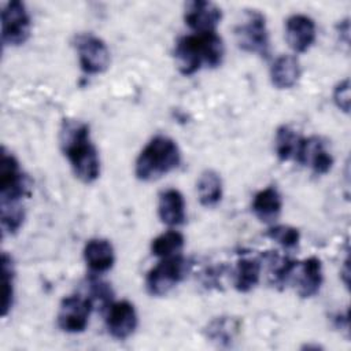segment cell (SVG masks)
Wrapping results in <instances>:
<instances>
[{
	"label": "cell",
	"mask_w": 351,
	"mask_h": 351,
	"mask_svg": "<svg viewBox=\"0 0 351 351\" xmlns=\"http://www.w3.org/2000/svg\"><path fill=\"white\" fill-rule=\"evenodd\" d=\"M181 160L178 145L167 136H155L136 160V176L143 181L158 180L174 170Z\"/></svg>",
	"instance_id": "cell-3"
},
{
	"label": "cell",
	"mask_w": 351,
	"mask_h": 351,
	"mask_svg": "<svg viewBox=\"0 0 351 351\" xmlns=\"http://www.w3.org/2000/svg\"><path fill=\"white\" fill-rule=\"evenodd\" d=\"M60 144L74 174L82 182H93L100 174V160L90 140L88 125L66 121L60 132Z\"/></svg>",
	"instance_id": "cell-1"
},
{
	"label": "cell",
	"mask_w": 351,
	"mask_h": 351,
	"mask_svg": "<svg viewBox=\"0 0 351 351\" xmlns=\"http://www.w3.org/2000/svg\"><path fill=\"white\" fill-rule=\"evenodd\" d=\"M1 266H3V317L8 314V310L12 306V298H14V270L11 258L7 256V254H3L1 256Z\"/></svg>",
	"instance_id": "cell-26"
},
{
	"label": "cell",
	"mask_w": 351,
	"mask_h": 351,
	"mask_svg": "<svg viewBox=\"0 0 351 351\" xmlns=\"http://www.w3.org/2000/svg\"><path fill=\"white\" fill-rule=\"evenodd\" d=\"M335 104L344 112L350 111V80L346 78L339 82L333 90Z\"/></svg>",
	"instance_id": "cell-27"
},
{
	"label": "cell",
	"mask_w": 351,
	"mask_h": 351,
	"mask_svg": "<svg viewBox=\"0 0 351 351\" xmlns=\"http://www.w3.org/2000/svg\"><path fill=\"white\" fill-rule=\"evenodd\" d=\"M300 77L299 60L292 55L277 58L270 69L271 84L278 89H289L296 85Z\"/></svg>",
	"instance_id": "cell-17"
},
{
	"label": "cell",
	"mask_w": 351,
	"mask_h": 351,
	"mask_svg": "<svg viewBox=\"0 0 351 351\" xmlns=\"http://www.w3.org/2000/svg\"><path fill=\"white\" fill-rule=\"evenodd\" d=\"M188 271V261L181 255L162 258L154 266L145 278V287L149 295L163 296L184 280Z\"/></svg>",
	"instance_id": "cell-4"
},
{
	"label": "cell",
	"mask_w": 351,
	"mask_h": 351,
	"mask_svg": "<svg viewBox=\"0 0 351 351\" xmlns=\"http://www.w3.org/2000/svg\"><path fill=\"white\" fill-rule=\"evenodd\" d=\"M84 259L93 273H104L114 265V248L106 239H92L85 244Z\"/></svg>",
	"instance_id": "cell-14"
},
{
	"label": "cell",
	"mask_w": 351,
	"mask_h": 351,
	"mask_svg": "<svg viewBox=\"0 0 351 351\" xmlns=\"http://www.w3.org/2000/svg\"><path fill=\"white\" fill-rule=\"evenodd\" d=\"M223 53V43L215 32L184 36L178 38L174 47V58L180 73L184 75H191L202 67H218Z\"/></svg>",
	"instance_id": "cell-2"
},
{
	"label": "cell",
	"mask_w": 351,
	"mask_h": 351,
	"mask_svg": "<svg viewBox=\"0 0 351 351\" xmlns=\"http://www.w3.org/2000/svg\"><path fill=\"white\" fill-rule=\"evenodd\" d=\"M285 36L289 47L298 52H306L315 41V23L303 14H295L287 19Z\"/></svg>",
	"instance_id": "cell-12"
},
{
	"label": "cell",
	"mask_w": 351,
	"mask_h": 351,
	"mask_svg": "<svg viewBox=\"0 0 351 351\" xmlns=\"http://www.w3.org/2000/svg\"><path fill=\"white\" fill-rule=\"evenodd\" d=\"M240 322L232 317H218L206 328L207 337L218 346H229L237 336Z\"/></svg>",
	"instance_id": "cell-19"
},
{
	"label": "cell",
	"mask_w": 351,
	"mask_h": 351,
	"mask_svg": "<svg viewBox=\"0 0 351 351\" xmlns=\"http://www.w3.org/2000/svg\"><path fill=\"white\" fill-rule=\"evenodd\" d=\"M261 262L255 258H241L234 271V287L239 292H250L259 281Z\"/></svg>",
	"instance_id": "cell-20"
},
{
	"label": "cell",
	"mask_w": 351,
	"mask_h": 351,
	"mask_svg": "<svg viewBox=\"0 0 351 351\" xmlns=\"http://www.w3.org/2000/svg\"><path fill=\"white\" fill-rule=\"evenodd\" d=\"M0 213H1L3 230L8 233H15L21 228L25 218V213L21 202L0 203Z\"/></svg>",
	"instance_id": "cell-24"
},
{
	"label": "cell",
	"mask_w": 351,
	"mask_h": 351,
	"mask_svg": "<svg viewBox=\"0 0 351 351\" xmlns=\"http://www.w3.org/2000/svg\"><path fill=\"white\" fill-rule=\"evenodd\" d=\"M222 18L221 8L206 0H193L186 3L184 19L185 23L195 33H210L215 32L219 21Z\"/></svg>",
	"instance_id": "cell-10"
},
{
	"label": "cell",
	"mask_w": 351,
	"mask_h": 351,
	"mask_svg": "<svg viewBox=\"0 0 351 351\" xmlns=\"http://www.w3.org/2000/svg\"><path fill=\"white\" fill-rule=\"evenodd\" d=\"M295 160L300 165H308L318 176L326 174L333 165L332 155L324 148L322 141L317 137L302 138Z\"/></svg>",
	"instance_id": "cell-13"
},
{
	"label": "cell",
	"mask_w": 351,
	"mask_h": 351,
	"mask_svg": "<svg viewBox=\"0 0 351 351\" xmlns=\"http://www.w3.org/2000/svg\"><path fill=\"white\" fill-rule=\"evenodd\" d=\"M26 188V178L18 160L3 148L0 159V203L21 202Z\"/></svg>",
	"instance_id": "cell-7"
},
{
	"label": "cell",
	"mask_w": 351,
	"mask_h": 351,
	"mask_svg": "<svg viewBox=\"0 0 351 351\" xmlns=\"http://www.w3.org/2000/svg\"><path fill=\"white\" fill-rule=\"evenodd\" d=\"M302 138L292 128L282 125L276 132V154L280 160L285 162L289 159H296Z\"/></svg>",
	"instance_id": "cell-22"
},
{
	"label": "cell",
	"mask_w": 351,
	"mask_h": 351,
	"mask_svg": "<svg viewBox=\"0 0 351 351\" xmlns=\"http://www.w3.org/2000/svg\"><path fill=\"white\" fill-rule=\"evenodd\" d=\"M266 236L287 250L295 248L300 240L299 230L296 228L288 226V225L271 226L270 229H267Z\"/></svg>",
	"instance_id": "cell-25"
},
{
	"label": "cell",
	"mask_w": 351,
	"mask_h": 351,
	"mask_svg": "<svg viewBox=\"0 0 351 351\" xmlns=\"http://www.w3.org/2000/svg\"><path fill=\"white\" fill-rule=\"evenodd\" d=\"M282 202L274 186L259 191L252 200V211L262 222H273L281 213Z\"/></svg>",
	"instance_id": "cell-18"
},
{
	"label": "cell",
	"mask_w": 351,
	"mask_h": 351,
	"mask_svg": "<svg viewBox=\"0 0 351 351\" xmlns=\"http://www.w3.org/2000/svg\"><path fill=\"white\" fill-rule=\"evenodd\" d=\"M184 247V236L177 230H167L151 243V252L158 258H167L177 255Z\"/></svg>",
	"instance_id": "cell-23"
},
{
	"label": "cell",
	"mask_w": 351,
	"mask_h": 351,
	"mask_svg": "<svg viewBox=\"0 0 351 351\" xmlns=\"http://www.w3.org/2000/svg\"><path fill=\"white\" fill-rule=\"evenodd\" d=\"M234 36L239 47L251 53H258L261 58H269L270 41L265 16L256 11L250 10L245 19L234 29Z\"/></svg>",
	"instance_id": "cell-5"
},
{
	"label": "cell",
	"mask_w": 351,
	"mask_h": 351,
	"mask_svg": "<svg viewBox=\"0 0 351 351\" xmlns=\"http://www.w3.org/2000/svg\"><path fill=\"white\" fill-rule=\"evenodd\" d=\"M108 333L118 340L128 339L137 328V314L134 306L128 300L111 303L106 318Z\"/></svg>",
	"instance_id": "cell-11"
},
{
	"label": "cell",
	"mask_w": 351,
	"mask_h": 351,
	"mask_svg": "<svg viewBox=\"0 0 351 351\" xmlns=\"http://www.w3.org/2000/svg\"><path fill=\"white\" fill-rule=\"evenodd\" d=\"M30 16L23 3L8 1L1 11V41L4 45H21L30 36Z\"/></svg>",
	"instance_id": "cell-6"
},
{
	"label": "cell",
	"mask_w": 351,
	"mask_h": 351,
	"mask_svg": "<svg viewBox=\"0 0 351 351\" xmlns=\"http://www.w3.org/2000/svg\"><path fill=\"white\" fill-rule=\"evenodd\" d=\"M93 302L86 296L73 295L62 300L58 313V325L67 333H80L85 330Z\"/></svg>",
	"instance_id": "cell-9"
},
{
	"label": "cell",
	"mask_w": 351,
	"mask_h": 351,
	"mask_svg": "<svg viewBox=\"0 0 351 351\" xmlns=\"http://www.w3.org/2000/svg\"><path fill=\"white\" fill-rule=\"evenodd\" d=\"M199 200L206 207L215 206L222 197V181L214 170H206L202 173L197 181Z\"/></svg>",
	"instance_id": "cell-21"
},
{
	"label": "cell",
	"mask_w": 351,
	"mask_h": 351,
	"mask_svg": "<svg viewBox=\"0 0 351 351\" xmlns=\"http://www.w3.org/2000/svg\"><path fill=\"white\" fill-rule=\"evenodd\" d=\"M158 214L163 223L178 226L185 221V200L180 191L170 188L159 195Z\"/></svg>",
	"instance_id": "cell-15"
},
{
	"label": "cell",
	"mask_w": 351,
	"mask_h": 351,
	"mask_svg": "<svg viewBox=\"0 0 351 351\" xmlns=\"http://www.w3.org/2000/svg\"><path fill=\"white\" fill-rule=\"evenodd\" d=\"M322 284V265L317 256H310L300 263L296 277L298 293L302 298H311L318 293Z\"/></svg>",
	"instance_id": "cell-16"
},
{
	"label": "cell",
	"mask_w": 351,
	"mask_h": 351,
	"mask_svg": "<svg viewBox=\"0 0 351 351\" xmlns=\"http://www.w3.org/2000/svg\"><path fill=\"white\" fill-rule=\"evenodd\" d=\"M75 48L81 69L86 74H100L110 64V51L106 43L93 34H80L75 38Z\"/></svg>",
	"instance_id": "cell-8"
}]
</instances>
